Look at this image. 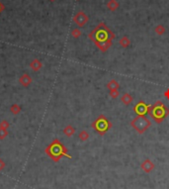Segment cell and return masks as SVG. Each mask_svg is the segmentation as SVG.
Returning a JSON list of instances; mask_svg holds the SVG:
<instances>
[{
    "mask_svg": "<svg viewBox=\"0 0 169 189\" xmlns=\"http://www.w3.org/2000/svg\"><path fill=\"white\" fill-rule=\"evenodd\" d=\"M81 34H82V32L80 31V29H79V28H75L71 31V36L74 39H78L79 37L81 36Z\"/></svg>",
    "mask_w": 169,
    "mask_h": 189,
    "instance_id": "obj_19",
    "label": "cell"
},
{
    "mask_svg": "<svg viewBox=\"0 0 169 189\" xmlns=\"http://www.w3.org/2000/svg\"><path fill=\"white\" fill-rule=\"evenodd\" d=\"M21 111H22V108L17 103L13 104V105H11V107H10V112H11L13 115H18Z\"/></svg>",
    "mask_w": 169,
    "mask_h": 189,
    "instance_id": "obj_16",
    "label": "cell"
},
{
    "mask_svg": "<svg viewBox=\"0 0 169 189\" xmlns=\"http://www.w3.org/2000/svg\"><path fill=\"white\" fill-rule=\"evenodd\" d=\"M107 7H108L109 10H110V11L114 12V11H116L119 7H120V4H119V2L117 1V0H109V1L107 2Z\"/></svg>",
    "mask_w": 169,
    "mask_h": 189,
    "instance_id": "obj_12",
    "label": "cell"
},
{
    "mask_svg": "<svg viewBox=\"0 0 169 189\" xmlns=\"http://www.w3.org/2000/svg\"><path fill=\"white\" fill-rule=\"evenodd\" d=\"M131 126L133 130L142 135L143 133H146L150 129V127L151 126V122L146 116H137L131 121Z\"/></svg>",
    "mask_w": 169,
    "mask_h": 189,
    "instance_id": "obj_5",
    "label": "cell"
},
{
    "mask_svg": "<svg viewBox=\"0 0 169 189\" xmlns=\"http://www.w3.org/2000/svg\"><path fill=\"white\" fill-rule=\"evenodd\" d=\"M112 122L109 120V119L105 116L101 114V115H99L96 120H94L91 124V127L95 130L99 135L100 136H104L105 134L109 131L111 130L112 128Z\"/></svg>",
    "mask_w": 169,
    "mask_h": 189,
    "instance_id": "obj_4",
    "label": "cell"
},
{
    "mask_svg": "<svg viewBox=\"0 0 169 189\" xmlns=\"http://www.w3.org/2000/svg\"><path fill=\"white\" fill-rule=\"evenodd\" d=\"M62 132L66 137L70 138L74 135V133H75V129H74V127H72L71 125H67L66 127H64Z\"/></svg>",
    "mask_w": 169,
    "mask_h": 189,
    "instance_id": "obj_13",
    "label": "cell"
},
{
    "mask_svg": "<svg viewBox=\"0 0 169 189\" xmlns=\"http://www.w3.org/2000/svg\"><path fill=\"white\" fill-rule=\"evenodd\" d=\"M109 95L112 98L116 99L120 95V92H119V89H112V90H109Z\"/></svg>",
    "mask_w": 169,
    "mask_h": 189,
    "instance_id": "obj_20",
    "label": "cell"
},
{
    "mask_svg": "<svg viewBox=\"0 0 169 189\" xmlns=\"http://www.w3.org/2000/svg\"><path fill=\"white\" fill-rule=\"evenodd\" d=\"M44 152H46V155L54 162H58L63 157H66L67 158H71V156L68 153L66 147L64 146L58 139H54V140L44 148Z\"/></svg>",
    "mask_w": 169,
    "mask_h": 189,
    "instance_id": "obj_2",
    "label": "cell"
},
{
    "mask_svg": "<svg viewBox=\"0 0 169 189\" xmlns=\"http://www.w3.org/2000/svg\"><path fill=\"white\" fill-rule=\"evenodd\" d=\"M89 136H90V135H89V133L86 130H82L80 133H79L78 138L81 142H86L89 139Z\"/></svg>",
    "mask_w": 169,
    "mask_h": 189,
    "instance_id": "obj_17",
    "label": "cell"
},
{
    "mask_svg": "<svg viewBox=\"0 0 169 189\" xmlns=\"http://www.w3.org/2000/svg\"><path fill=\"white\" fill-rule=\"evenodd\" d=\"M106 87L109 90H112V89H119L120 88V84H119V82L116 79H112V80H110L106 84Z\"/></svg>",
    "mask_w": 169,
    "mask_h": 189,
    "instance_id": "obj_15",
    "label": "cell"
},
{
    "mask_svg": "<svg viewBox=\"0 0 169 189\" xmlns=\"http://www.w3.org/2000/svg\"><path fill=\"white\" fill-rule=\"evenodd\" d=\"M163 95H164V97L167 99V100H169V88H167L166 90L164 91V93H163Z\"/></svg>",
    "mask_w": 169,
    "mask_h": 189,
    "instance_id": "obj_24",
    "label": "cell"
},
{
    "mask_svg": "<svg viewBox=\"0 0 169 189\" xmlns=\"http://www.w3.org/2000/svg\"><path fill=\"white\" fill-rule=\"evenodd\" d=\"M154 32H155L157 35H159V36H162V35L165 34L166 29H165L164 26H163V25L159 24V25H157V26L154 28Z\"/></svg>",
    "mask_w": 169,
    "mask_h": 189,
    "instance_id": "obj_18",
    "label": "cell"
},
{
    "mask_svg": "<svg viewBox=\"0 0 169 189\" xmlns=\"http://www.w3.org/2000/svg\"><path fill=\"white\" fill-rule=\"evenodd\" d=\"M10 126V124L7 120H2L1 122H0V128L2 129H6V130H8V128Z\"/></svg>",
    "mask_w": 169,
    "mask_h": 189,
    "instance_id": "obj_22",
    "label": "cell"
},
{
    "mask_svg": "<svg viewBox=\"0 0 169 189\" xmlns=\"http://www.w3.org/2000/svg\"><path fill=\"white\" fill-rule=\"evenodd\" d=\"M150 108V104H146L143 101H140L133 106V112H135L137 116H146V114H148Z\"/></svg>",
    "mask_w": 169,
    "mask_h": 189,
    "instance_id": "obj_6",
    "label": "cell"
},
{
    "mask_svg": "<svg viewBox=\"0 0 169 189\" xmlns=\"http://www.w3.org/2000/svg\"><path fill=\"white\" fill-rule=\"evenodd\" d=\"M30 67H31L34 71H39L40 69L43 67V63H42L41 61H40V59L34 58L33 61L31 62V63H30Z\"/></svg>",
    "mask_w": 169,
    "mask_h": 189,
    "instance_id": "obj_10",
    "label": "cell"
},
{
    "mask_svg": "<svg viewBox=\"0 0 169 189\" xmlns=\"http://www.w3.org/2000/svg\"><path fill=\"white\" fill-rule=\"evenodd\" d=\"M133 97L131 95L130 93H125L121 97V102L124 104V105H126V106L130 105L131 103H133Z\"/></svg>",
    "mask_w": 169,
    "mask_h": 189,
    "instance_id": "obj_11",
    "label": "cell"
},
{
    "mask_svg": "<svg viewBox=\"0 0 169 189\" xmlns=\"http://www.w3.org/2000/svg\"><path fill=\"white\" fill-rule=\"evenodd\" d=\"M88 20H89L88 16L86 15V13L83 11L77 12L73 17V22L75 23L79 28H82L85 26L88 22Z\"/></svg>",
    "mask_w": 169,
    "mask_h": 189,
    "instance_id": "obj_7",
    "label": "cell"
},
{
    "mask_svg": "<svg viewBox=\"0 0 169 189\" xmlns=\"http://www.w3.org/2000/svg\"><path fill=\"white\" fill-rule=\"evenodd\" d=\"M32 82H33V78L30 76L28 73L22 74V75L20 76V78H19V83L24 87H28Z\"/></svg>",
    "mask_w": 169,
    "mask_h": 189,
    "instance_id": "obj_9",
    "label": "cell"
},
{
    "mask_svg": "<svg viewBox=\"0 0 169 189\" xmlns=\"http://www.w3.org/2000/svg\"><path fill=\"white\" fill-rule=\"evenodd\" d=\"M4 10H5V6L1 3V1H0V14H1L4 11Z\"/></svg>",
    "mask_w": 169,
    "mask_h": 189,
    "instance_id": "obj_25",
    "label": "cell"
},
{
    "mask_svg": "<svg viewBox=\"0 0 169 189\" xmlns=\"http://www.w3.org/2000/svg\"><path fill=\"white\" fill-rule=\"evenodd\" d=\"M8 136V130L0 128V140H4Z\"/></svg>",
    "mask_w": 169,
    "mask_h": 189,
    "instance_id": "obj_21",
    "label": "cell"
},
{
    "mask_svg": "<svg viewBox=\"0 0 169 189\" xmlns=\"http://www.w3.org/2000/svg\"><path fill=\"white\" fill-rule=\"evenodd\" d=\"M119 45H120L122 48H128V47L131 45V40H130V38L127 37V36L122 37L120 40H119Z\"/></svg>",
    "mask_w": 169,
    "mask_h": 189,
    "instance_id": "obj_14",
    "label": "cell"
},
{
    "mask_svg": "<svg viewBox=\"0 0 169 189\" xmlns=\"http://www.w3.org/2000/svg\"><path fill=\"white\" fill-rule=\"evenodd\" d=\"M154 167H155L154 163L151 161L150 158H146V160L143 161L141 165V168L146 173H150L153 170H154Z\"/></svg>",
    "mask_w": 169,
    "mask_h": 189,
    "instance_id": "obj_8",
    "label": "cell"
},
{
    "mask_svg": "<svg viewBox=\"0 0 169 189\" xmlns=\"http://www.w3.org/2000/svg\"><path fill=\"white\" fill-rule=\"evenodd\" d=\"M148 114L156 124H160L169 116V109L164 103H162L161 101H156L150 105Z\"/></svg>",
    "mask_w": 169,
    "mask_h": 189,
    "instance_id": "obj_3",
    "label": "cell"
},
{
    "mask_svg": "<svg viewBox=\"0 0 169 189\" xmlns=\"http://www.w3.org/2000/svg\"><path fill=\"white\" fill-rule=\"evenodd\" d=\"M88 38L102 53H105L111 48L113 40L115 39V34L106 26L105 23H100L89 33Z\"/></svg>",
    "mask_w": 169,
    "mask_h": 189,
    "instance_id": "obj_1",
    "label": "cell"
},
{
    "mask_svg": "<svg viewBox=\"0 0 169 189\" xmlns=\"http://www.w3.org/2000/svg\"><path fill=\"white\" fill-rule=\"evenodd\" d=\"M5 166H6V165H5L4 161L2 160V158H0V171H2L5 168Z\"/></svg>",
    "mask_w": 169,
    "mask_h": 189,
    "instance_id": "obj_23",
    "label": "cell"
},
{
    "mask_svg": "<svg viewBox=\"0 0 169 189\" xmlns=\"http://www.w3.org/2000/svg\"><path fill=\"white\" fill-rule=\"evenodd\" d=\"M49 1H51V2H53V1H56V0H49Z\"/></svg>",
    "mask_w": 169,
    "mask_h": 189,
    "instance_id": "obj_26",
    "label": "cell"
}]
</instances>
